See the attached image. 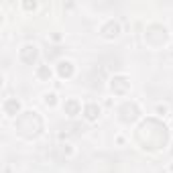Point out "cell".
Here are the masks:
<instances>
[{
    "instance_id": "6da1fadb",
    "label": "cell",
    "mask_w": 173,
    "mask_h": 173,
    "mask_svg": "<svg viewBox=\"0 0 173 173\" xmlns=\"http://www.w3.org/2000/svg\"><path fill=\"white\" fill-rule=\"evenodd\" d=\"M88 118L90 120L96 118V106H88Z\"/></svg>"
}]
</instances>
